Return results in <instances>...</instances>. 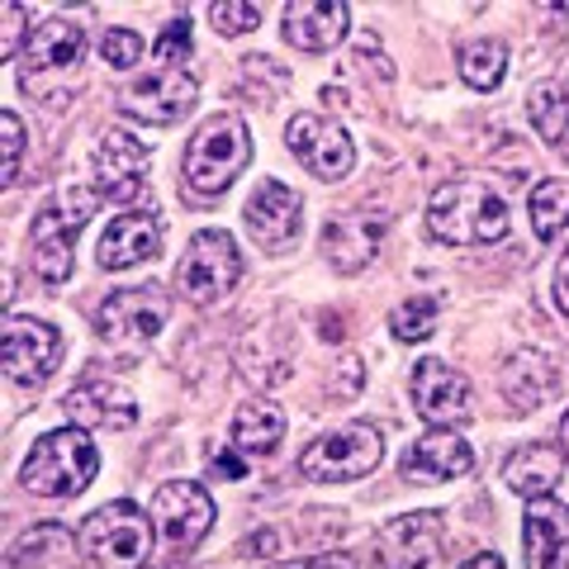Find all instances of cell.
Returning <instances> with one entry per match:
<instances>
[{"label":"cell","instance_id":"6da1fadb","mask_svg":"<svg viewBox=\"0 0 569 569\" xmlns=\"http://www.w3.org/2000/svg\"><path fill=\"white\" fill-rule=\"evenodd\" d=\"M252 162V133H247L242 114H209L200 129L190 133L186 152H181V186L186 194L200 200H219V194L238 181Z\"/></svg>","mask_w":569,"mask_h":569},{"label":"cell","instance_id":"7a4b0ae2","mask_svg":"<svg viewBox=\"0 0 569 569\" xmlns=\"http://www.w3.org/2000/svg\"><path fill=\"white\" fill-rule=\"evenodd\" d=\"M100 190L96 186H62L52 200L33 213V233H29V257L33 271L48 284H67L77 271V242L81 228L96 219L100 209Z\"/></svg>","mask_w":569,"mask_h":569},{"label":"cell","instance_id":"3957f363","mask_svg":"<svg viewBox=\"0 0 569 569\" xmlns=\"http://www.w3.org/2000/svg\"><path fill=\"white\" fill-rule=\"evenodd\" d=\"M427 233L447 247H489L508 233V200L479 181H451L427 200Z\"/></svg>","mask_w":569,"mask_h":569},{"label":"cell","instance_id":"277c9868","mask_svg":"<svg viewBox=\"0 0 569 569\" xmlns=\"http://www.w3.org/2000/svg\"><path fill=\"white\" fill-rule=\"evenodd\" d=\"M100 475V451L86 427H52L29 447L20 466V485L39 498H71L86 493L91 479Z\"/></svg>","mask_w":569,"mask_h":569},{"label":"cell","instance_id":"5b68a950","mask_svg":"<svg viewBox=\"0 0 569 569\" xmlns=\"http://www.w3.org/2000/svg\"><path fill=\"white\" fill-rule=\"evenodd\" d=\"M152 512H142L129 498H114L77 527V541L96 569H142L152 560Z\"/></svg>","mask_w":569,"mask_h":569},{"label":"cell","instance_id":"8992f818","mask_svg":"<svg viewBox=\"0 0 569 569\" xmlns=\"http://www.w3.org/2000/svg\"><path fill=\"white\" fill-rule=\"evenodd\" d=\"M242 284V247L228 228H200L176 266V290H181L194 309L223 305Z\"/></svg>","mask_w":569,"mask_h":569},{"label":"cell","instance_id":"52a82bcc","mask_svg":"<svg viewBox=\"0 0 569 569\" xmlns=\"http://www.w3.org/2000/svg\"><path fill=\"white\" fill-rule=\"evenodd\" d=\"M380 456H385V432L376 422L356 418L309 441L305 456H299V475L309 485H351V479H366L376 470Z\"/></svg>","mask_w":569,"mask_h":569},{"label":"cell","instance_id":"ba28073f","mask_svg":"<svg viewBox=\"0 0 569 569\" xmlns=\"http://www.w3.org/2000/svg\"><path fill=\"white\" fill-rule=\"evenodd\" d=\"M86 62V33L77 20L67 14H52V20H39L33 39L20 58V91L33 100H52L48 81H71Z\"/></svg>","mask_w":569,"mask_h":569},{"label":"cell","instance_id":"9c48e42d","mask_svg":"<svg viewBox=\"0 0 569 569\" xmlns=\"http://www.w3.org/2000/svg\"><path fill=\"white\" fill-rule=\"evenodd\" d=\"M0 366L14 385H43L52 370L62 366V332L29 313H10L6 332H0Z\"/></svg>","mask_w":569,"mask_h":569},{"label":"cell","instance_id":"30bf717a","mask_svg":"<svg viewBox=\"0 0 569 569\" xmlns=\"http://www.w3.org/2000/svg\"><path fill=\"white\" fill-rule=\"evenodd\" d=\"M91 171H96L100 200H110V204H138L142 190H148L152 152H148V142L133 138L129 129H104L100 142H96Z\"/></svg>","mask_w":569,"mask_h":569},{"label":"cell","instance_id":"8fae6325","mask_svg":"<svg viewBox=\"0 0 569 569\" xmlns=\"http://www.w3.org/2000/svg\"><path fill=\"white\" fill-rule=\"evenodd\" d=\"M152 527L157 537H162L171 550H194L204 537L213 518H219V508H213V498L204 485H194V479H167L162 489L152 493Z\"/></svg>","mask_w":569,"mask_h":569},{"label":"cell","instance_id":"7c38bea8","mask_svg":"<svg viewBox=\"0 0 569 569\" xmlns=\"http://www.w3.org/2000/svg\"><path fill=\"white\" fill-rule=\"evenodd\" d=\"M171 305L157 284H129V290H114L100 299L96 309V332L100 342L110 347H129V342H148L167 328Z\"/></svg>","mask_w":569,"mask_h":569},{"label":"cell","instance_id":"4fadbf2b","mask_svg":"<svg viewBox=\"0 0 569 569\" xmlns=\"http://www.w3.org/2000/svg\"><path fill=\"white\" fill-rule=\"evenodd\" d=\"M284 142H290L295 162L318 181H342L356 167V142L337 119L328 114H295L284 123Z\"/></svg>","mask_w":569,"mask_h":569},{"label":"cell","instance_id":"5bb4252c","mask_svg":"<svg viewBox=\"0 0 569 569\" xmlns=\"http://www.w3.org/2000/svg\"><path fill=\"white\" fill-rule=\"evenodd\" d=\"M194 100H200V81L181 67H162V71H152V77H138L123 86L119 110L138 123H162L167 129V123H181L194 110Z\"/></svg>","mask_w":569,"mask_h":569},{"label":"cell","instance_id":"9a60e30c","mask_svg":"<svg viewBox=\"0 0 569 569\" xmlns=\"http://www.w3.org/2000/svg\"><path fill=\"white\" fill-rule=\"evenodd\" d=\"M242 228L261 252H290L305 233V200L284 181H261L242 204Z\"/></svg>","mask_w":569,"mask_h":569},{"label":"cell","instance_id":"2e32d148","mask_svg":"<svg viewBox=\"0 0 569 569\" xmlns=\"http://www.w3.org/2000/svg\"><path fill=\"white\" fill-rule=\"evenodd\" d=\"M413 408L432 427H466L475 413L470 380L441 356H422L413 366Z\"/></svg>","mask_w":569,"mask_h":569},{"label":"cell","instance_id":"e0dca14e","mask_svg":"<svg viewBox=\"0 0 569 569\" xmlns=\"http://www.w3.org/2000/svg\"><path fill=\"white\" fill-rule=\"evenodd\" d=\"M441 512H399L395 522L380 527L376 556L385 569H432L447 550V531H441Z\"/></svg>","mask_w":569,"mask_h":569},{"label":"cell","instance_id":"ac0fdd59","mask_svg":"<svg viewBox=\"0 0 569 569\" xmlns=\"http://www.w3.org/2000/svg\"><path fill=\"white\" fill-rule=\"evenodd\" d=\"M399 470L408 485H451V479H466L475 470V447L456 427H432L408 447Z\"/></svg>","mask_w":569,"mask_h":569},{"label":"cell","instance_id":"d6986e66","mask_svg":"<svg viewBox=\"0 0 569 569\" xmlns=\"http://www.w3.org/2000/svg\"><path fill=\"white\" fill-rule=\"evenodd\" d=\"M162 219L152 209H129L110 219V228L96 242V266L100 271H133V266H148L162 252Z\"/></svg>","mask_w":569,"mask_h":569},{"label":"cell","instance_id":"ffe728a7","mask_svg":"<svg viewBox=\"0 0 569 569\" xmlns=\"http://www.w3.org/2000/svg\"><path fill=\"white\" fill-rule=\"evenodd\" d=\"M62 413L71 418V427H104V432H123V427L138 422V399L123 389L119 380H100L86 376L77 389H67Z\"/></svg>","mask_w":569,"mask_h":569},{"label":"cell","instance_id":"44dd1931","mask_svg":"<svg viewBox=\"0 0 569 569\" xmlns=\"http://www.w3.org/2000/svg\"><path fill=\"white\" fill-rule=\"evenodd\" d=\"M522 556H527V569H569V508L556 493L527 503Z\"/></svg>","mask_w":569,"mask_h":569},{"label":"cell","instance_id":"7402d4cb","mask_svg":"<svg viewBox=\"0 0 569 569\" xmlns=\"http://www.w3.org/2000/svg\"><path fill=\"white\" fill-rule=\"evenodd\" d=\"M385 242V223L370 219V213H332V219L323 223V238H318V247H323V257L332 271H366L370 261H376Z\"/></svg>","mask_w":569,"mask_h":569},{"label":"cell","instance_id":"603a6c76","mask_svg":"<svg viewBox=\"0 0 569 569\" xmlns=\"http://www.w3.org/2000/svg\"><path fill=\"white\" fill-rule=\"evenodd\" d=\"M351 10L342 0H290L280 14V33L305 52H328L347 39Z\"/></svg>","mask_w":569,"mask_h":569},{"label":"cell","instance_id":"cb8c5ba5","mask_svg":"<svg viewBox=\"0 0 569 569\" xmlns=\"http://www.w3.org/2000/svg\"><path fill=\"white\" fill-rule=\"evenodd\" d=\"M560 475H565V456L556 447H546V441H527V447H518L508 456L503 485L531 503V498H546L550 489H556Z\"/></svg>","mask_w":569,"mask_h":569},{"label":"cell","instance_id":"d4e9b609","mask_svg":"<svg viewBox=\"0 0 569 569\" xmlns=\"http://www.w3.org/2000/svg\"><path fill=\"white\" fill-rule=\"evenodd\" d=\"M498 389H503V399L518 408V413H537V408L556 395V366H550L541 351H518L503 366Z\"/></svg>","mask_w":569,"mask_h":569},{"label":"cell","instance_id":"484cf974","mask_svg":"<svg viewBox=\"0 0 569 569\" xmlns=\"http://www.w3.org/2000/svg\"><path fill=\"white\" fill-rule=\"evenodd\" d=\"M527 114H531V129H537V138L546 148L556 157H569V71L541 81L537 91L527 96Z\"/></svg>","mask_w":569,"mask_h":569},{"label":"cell","instance_id":"4316f807","mask_svg":"<svg viewBox=\"0 0 569 569\" xmlns=\"http://www.w3.org/2000/svg\"><path fill=\"white\" fill-rule=\"evenodd\" d=\"M284 441V413L271 399H247L233 418V447L242 456H271Z\"/></svg>","mask_w":569,"mask_h":569},{"label":"cell","instance_id":"83f0119b","mask_svg":"<svg viewBox=\"0 0 569 569\" xmlns=\"http://www.w3.org/2000/svg\"><path fill=\"white\" fill-rule=\"evenodd\" d=\"M456 67L470 91H498L508 77V43L503 39H466L456 48Z\"/></svg>","mask_w":569,"mask_h":569},{"label":"cell","instance_id":"f1b7e54d","mask_svg":"<svg viewBox=\"0 0 569 569\" xmlns=\"http://www.w3.org/2000/svg\"><path fill=\"white\" fill-rule=\"evenodd\" d=\"M527 219L537 228L541 242H565L569 238V181L550 176L537 190L527 194Z\"/></svg>","mask_w":569,"mask_h":569},{"label":"cell","instance_id":"f546056e","mask_svg":"<svg viewBox=\"0 0 569 569\" xmlns=\"http://www.w3.org/2000/svg\"><path fill=\"white\" fill-rule=\"evenodd\" d=\"M389 332L399 337V342H427V337L437 332V299H403V305H395V313H389Z\"/></svg>","mask_w":569,"mask_h":569},{"label":"cell","instance_id":"4dcf8cb0","mask_svg":"<svg viewBox=\"0 0 569 569\" xmlns=\"http://www.w3.org/2000/svg\"><path fill=\"white\" fill-rule=\"evenodd\" d=\"M33 29H39V20L24 10V6H0V62H20L24 48L33 39Z\"/></svg>","mask_w":569,"mask_h":569},{"label":"cell","instance_id":"1f68e13d","mask_svg":"<svg viewBox=\"0 0 569 569\" xmlns=\"http://www.w3.org/2000/svg\"><path fill=\"white\" fill-rule=\"evenodd\" d=\"M0 138H6V148H0V186H14L24 167V119L14 110H0Z\"/></svg>","mask_w":569,"mask_h":569},{"label":"cell","instance_id":"d6a6232c","mask_svg":"<svg viewBox=\"0 0 569 569\" xmlns=\"http://www.w3.org/2000/svg\"><path fill=\"white\" fill-rule=\"evenodd\" d=\"M190 48H194V24L186 20V14H176V20H167V29L152 39V58L176 67V62L190 58Z\"/></svg>","mask_w":569,"mask_h":569},{"label":"cell","instance_id":"836d02e7","mask_svg":"<svg viewBox=\"0 0 569 569\" xmlns=\"http://www.w3.org/2000/svg\"><path fill=\"white\" fill-rule=\"evenodd\" d=\"M209 24L223 39H238V33H252L261 24V10L247 6V0H219V6H209Z\"/></svg>","mask_w":569,"mask_h":569},{"label":"cell","instance_id":"e575fe53","mask_svg":"<svg viewBox=\"0 0 569 569\" xmlns=\"http://www.w3.org/2000/svg\"><path fill=\"white\" fill-rule=\"evenodd\" d=\"M142 52H148V43H142V33L133 29H104V39H100V58L110 62L114 71H129L142 62Z\"/></svg>","mask_w":569,"mask_h":569},{"label":"cell","instance_id":"d590c367","mask_svg":"<svg viewBox=\"0 0 569 569\" xmlns=\"http://www.w3.org/2000/svg\"><path fill=\"white\" fill-rule=\"evenodd\" d=\"M271 569H356L351 556H313V560H290V565H271Z\"/></svg>","mask_w":569,"mask_h":569},{"label":"cell","instance_id":"8d00e7d4","mask_svg":"<svg viewBox=\"0 0 569 569\" xmlns=\"http://www.w3.org/2000/svg\"><path fill=\"white\" fill-rule=\"evenodd\" d=\"M556 305H560V313L569 318V252H565V261L556 266Z\"/></svg>","mask_w":569,"mask_h":569},{"label":"cell","instance_id":"74e56055","mask_svg":"<svg viewBox=\"0 0 569 569\" xmlns=\"http://www.w3.org/2000/svg\"><path fill=\"white\" fill-rule=\"evenodd\" d=\"M213 475H223V479H242L247 475V466L238 456H223V460H213Z\"/></svg>","mask_w":569,"mask_h":569},{"label":"cell","instance_id":"f35d334b","mask_svg":"<svg viewBox=\"0 0 569 569\" xmlns=\"http://www.w3.org/2000/svg\"><path fill=\"white\" fill-rule=\"evenodd\" d=\"M460 569H503V560H498L493 550H485V556H470V560L460 565Z\"/></svg>","mask_w":569,"mask_h":569},{"label":"cell","instance_id":"ab89813d","mask_svg":"<svg viewBox=\"0 0 569 569\" xmlns=\"http://www.w3.org/2000/svg\"><path fill=\"white\" fill-rule=\"evenodd\" d=\"M556 441H560V456L569 460V413L560 418V432H556Z\"/></svg>","mask_w":569,"mask_h":569},{"label":"cell","instance_id":"60d3db41","mask_svg":"<svg viewBox=\"0 0 569 569\" xmlns=\"http://www.w3.org/2000/svg\"><path fill=\"white\" fill-rule=\"evenodd\" d=\"M142 569H190V565H186V560H148Z\"/></svg>","mask_w":569,"mask_h":569}]
</instances>
